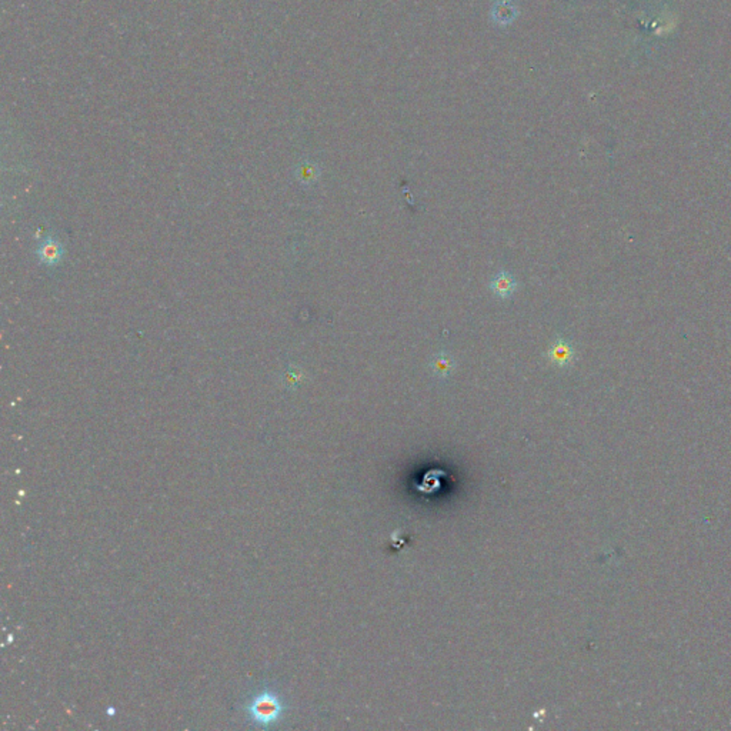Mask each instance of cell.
Returning a JSON list of instances; mask_svg holds the SVG:
<instances>
[{"label":"cell","mask_w":731,"mask_h":731,"mask_svg":"<svg viewBox=\"0 0 731 731\" xmlns=\"http://www.w3.org/2000/svg\"><path fill=\"white\" fill-rule=\"evenodd\" d=\"M245 713L253 726L269 727L283 717L284 703L275 690L267 687L250 697L245 704Z\"/></svg>","instance_id":"obj_1"},{"label":"cell","mask_w":731,"mask_h":731,"mask_svg":"<svg viewBox=\"0 0 731 731\" xmlns=\"http://www.w3.org/2000/svg\"><path fill=\"white\" fill-rule=\"evenodd\" d=\"M491 22L499 27H507L519 18V9L512 0H496L490 9Z\"/></svg>","instance_id":"obj_2"},{"label":"cell","mask_w":731,"mask_h":731,"mask_svg":"<svg viewBox=\"0 0 731 731\" xmlns=\"http://www.w3.org/2000/svg\"><path fill=\"white\" fill-rule=\"evenodd\" d=\"M547 359L550 363H553L557 367H567L573 363L574 359V349L563 337H557L553 345L549 347Z\"/></svg>","instance_id":"obj_3"},{"label":"cell","mask_w":731,"mask_h":731,"mask_svg":"<svg viewBox=\"0 0 731 731\" xmlns=\"http://www.w3.org/2000/svg\"><path fill=\"white\" fill-rule=\"evenodd\" d=\"M490 290L495 293L500 299H508L517 290V282L516 279L508 273L506 270H501L500 273L490 282Z\"/></svg>","instance_id":"obj_4"},{"label":"cell","mask_w":731,"mask_h":731,"mask_svg":"<svg viewBox=\"0 0 731 731\" xmlns=\"http://www.w3.org/2000/svg\"><path fill=\"white\" fill-rule=\"evenodd\" d=\"M456 369V362L453 356L447 351H438L433 356L430 362V370L437 379H447Z\"/></svg>","instance_id":"obj_5"},{"label":"cell","mask_w":731,"mask_h":731,"mask_svg":"<svg viewBox=\"0 0 731 731\" xmlns=\"http://www.w3.org/2000/svg\"><path fill=\"white\" fill-rule=\"evenodd\" d=\"M38 256L45 264H56L63 256V247L53 237H47L39 246Z\"/></svg>","instance_id":"obj_6"},{"label":"cell","mask_w":731,"mask_h":731,"mask_svg":"<svg viewBox=\"0 0 731 731\" xmlns=\"http://www.w3.org/2000/svg\"><path fill=\"white\" fill-rule=\"evenodd\" d=\"M297 176L303 184H313L319 179V169L313 163H304L299 167Z\"/></svg>","instance_id":"obj_7"}]
</instances>
